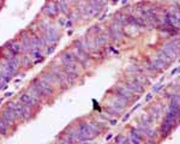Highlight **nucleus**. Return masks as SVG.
I'll use <instances>...</instances> for the list:
<instances>
[{
	"label": "nucleus",
	"mask_w": 180,
	"mask_h": 144,
	"mask_svg": "<svg viewBox=\"0 0 180 144\" xmlns=\"http://www.w3.org/2000/svg\"><path fill=\"white\" fill-rule=\"evenodd\" d=\"M7 129H9V125L3 119H0V134H6Z\"/></svg>",
	"instance_id": "4468645a"
},
{
	"label": "nucleus",
	"mask_w": 180,
	"mask_h": 144,
	"mask_svg": "<svg viewBox=\"0 0 180 144\" xmlns=\"http://www.w3.org/2000/svg\"><path fill=\"white\" fill-rule=\"evenodd\" d=\"M109 31H110V35H112V37L114 40H120L124 36V31H123V29H121V26H120L119 23L113 24L110 26V29H109Z\"/></svg>",
	"instance_id": "39448f33"
},
{
	"label": "nucleus",
	"mask_w": 180,
	"mask_h": 144,
	"mask_svg": "<svg viewBox=\"0 0 180 144\" xmlns=\"http://www.w3.org/2000/svg\"><path fill=\"white\" fill-rule=\"evenodd\" d=\"M178 70H179V69H175L174 71H172V75H174V73H176V72H178Z\"/></svg>",
	"instance_id": "b1692460"
},
{
	"label": "nucleus",
	"mask_w": 180,
	"mask_h": 144,
	"mask_svg": "<svg viewBox=\"0 0 180 144\" xmlns=\"http://www.w3.org/2000/svg\"><path fill=\"white\" fill-rule=\"evenodd\" d=\"M151 100V94H148V96H146V101H150Z\"/></svg>",
	"instance_id": "4be33fe9"
},
{
	"label": "nucleus",
	"mask_w": 180,
	"mask_h": 144,
	"mask_svg": "<svg viewBox=\"0 0 180 144\" xmlns=\"http://www.w3.org/2000/svg\"><path fill=\"white\" fill-rule=\"evenodd\" d=\"M157 58H159L160 60H162L165 64H167V65L172 63V59H170L169 56H167V55H166L163 52H160V53H159V55H157Z\"/></svg>",
	"instance_id": "ddd939ff"
},
{
	"label": "nucleus",
	"mask_w": 180,
	"mask_h": 144,
	"mask_svg": "<svg viewBox=\"0 0 180 144\" xmlns=\"http://www.w3.org/2000/svg\"><path fill=\"white\" fill-rule=\"evenodd\" d=\"M13 54H19V53H22L23 52V46L20 45V43H18V42H11L10 43V48H9Z\"/></svg>",
	"instance_id": "9d476101"
},
{
	"label": "nucleus",
	"mask_w": 180,
	"mask_h": 144,
	"mask_svg": "<svg viewBox=\"0 0 180 144\" xmlns=\"http://www.w3.org/2000/svg\"><path fill=\"white\" fill-rule=\"evenodd\" d=\"M77 132H78V136H79V142H85V140H88L90 137L94 134V133L91 132V130H90L89 125L85 124V123L79 124Z\"/></svg>",
	"instance_id": "f03ea898"
},
{
	"label": "nucleus",
	"mask_w": 180,
	"mask_h": 144,
	"mask_svg": "<svg viewBox=\"0 0 180 144\" xmlns=\"http://www.w3.org/2000/svg\"><path fill=\"white\" fill-rule=\"evenodd\" d=\"M115 142H118V143H120V142H124V143H125V142H127V139L123 138L121 136H119V137H116V138H115Z\"/></svg>",
	"instance_id": "aec40b11"
},
{
	"label": "nucleus",
	"mask_w": 180,
	"mask_h": 144,
	"mask_svg": "<svg viewBox=\"0 0 180 144\" xmlns=\"http://www.w3.org/2000/svg\"><path fill=\"white\" fill-rule=\"evenodd\" d=\"M0 88H3V85H1V84H0Z\"/></svg>",
	"instance_id": "393cba45"
},
{
	"label": "nucleus",
	"mask_w": 180,
	"mask_h": 144,
	"mask_svg": "<svg viewBox=\"0 0 180 144\" xmlns=\"http://www.w3.org/2000/svg\"><path fill=\"white\" fill-rule=\"evenodd\" d=\"M59 4H60V9H61V11L67 13L69 10H67V5H66V0H60Z\"/></svg>",
	"instance_id": "a211bd4d"
},
{
	"label": "nucleus",
	"mask_w": 180,
	"mask_h": 144,
	"mask_svg": "<svg viewBox=\"0 0 180 144\" xmlns=\"http://www.w3.org/2000/svg\"><path fill=\"white\" fill-rule=\"evenodd\" d=\"M116 93H118V95H119L120 97H124V99H126L127 101L132 100V99H133V95H135V93L131 91L126 85L118 86V88H116Z\"/></svg>",
	"instance_id": "7ed1b4c3"
},
{
	"label": "nucleus",
	"mask_w": 180,
	"mask_h": 144,
	"mask_svg": "<svg viewBox=\"0 0 180 144\" xmlns=\"http://www.w3.org/2000/svg\"><path fill=\"white\" fill-rule=\"evenodd\" d=\"M31 86H34V88L41 94L42 97H45V96H50V95L53 94L52 85H50L49 83H47L46 80H43V79H34Z\"/></svg>",
	"instance_id": "f257e3e1"
},
{
	"label": "nucleus",
	"mask_w": 180,
	"mask_h": 144,
	"mask_svg": "<svg viewBox=\"0 0 180 144\" xmlns=\"http://www.w3.org/2000/svg\"><path fill=\"white\" fill-rule=\"evenodd\" d=\"M61 60H63V63H64V64L77 63V61H76V59H75V56H73V54H71V53H64V54L61 55Z\"/></svg>",
	"instance_id": "9b49d317"
},
{
	"label": "nucleus",
	"mask_w": 180,
	"mask_h": 144,
	"mask_svg": "<svg viewBox=\"0 0 180 144\" xmlns=\"http://www.w3.org/2000/svg\"><path fill=\"white\" fill-rule=\"evenodd\" d=\"M133 80H136V82H137V83H139L140 85H143V84H146V83H148V79H146L145 77L140 76V75H136V76L133 77Z\"/></svg>",
	"instance_id": "dca6fc26"
},
{
	"label": "nucleus",
	"mask_w": 180,
	"mask_h": 144,
	"mask_svg": "<svg viewBox=\"0 0 180 144\" xmlns=\"http://www.w3.org/2000/svg\"><path fill=\"white\" fill-rule=\"evenodd\" d=\"M53 49H54L53 47H48V49H47V53H48V54H49V53H52V52H53Z\"/></svg>",
	"instance_id": "412c9836"
},
{
	"label": "nucleus",
	"mask_w": 180,
	"mask_h": 144,
	"mask_svg": "<svg viewBox=\"0 0 180 144\" xmlns=\"http://www.w3.org/2000/svg\"><path fill=\"white\" fill-rule=\"evenodd\" d=\"M1 119H3L7 125H15L17 118H16L13 110H11V109L7 108V110H5V112L3 113V118H1Z\"/></svg>",
	"instance_id": "423d86ee"
},
{
	"label": "nucleus",
	"mask_w": 180,
	"mask_h": 144,
	"mask_svg": "<svg viewBox=\"0 0 180 144\" xmlns=\"http://www.w3.org/2000/svg\"><path fill=\"white\" fill-rule=\"evenodd\" d=\"M19 100H20L22 103H24V105H26V106H29V107H34V106H37V105H39V100L35 99L33 95H30L29 93L23 94Z\"/></svg>",
	"instance_id": "20e7f679"
},
{
	"label": "nucleus",
	"mask_w": 180,
	"mask_h": 144,
	"mask_svg": "<svg viewBox=\"0 0 180 144\" xmlns=\"http://www.w3.org/2000/svg\"><path fill=\"white\" fill-rule=\"evenodd\" d=\"M65 25H66V28H70V26H71V22H66Z\"/></svg>",
	"instance_id": "5701e85b"
},
{
	"label": "nucleus",
	"mask_w": 180,
	"mask_h": 144,
	"mask_svg": "<svg viewBox=\"0 0 180 144\" xmlns=\"http://www.w3.org/2000/svg\"><path fill=\"white\" fill-rule=\"evenodd\" d=\"M107 112L110 113L112 115H118V114L120 113V110H119V109H115L114 106H113V107H108V108H107Z\"/></svg>",
	"instance_id": "6ab92c4d"
},
{
	"label": "nucleus",
	"mask_w": 180,
	"mask_h": 144,
	"mask_svg": "<svg viewBox=\"0 0 180 144\" xmlns=\"http://www.w3.org/2000/svg\"><path fill=\"white\" fill-rule=\"evenodd\" d=\"M89 127H90V130H91L93 133H96V134H97L99 132H101V130H102L97 124H90Z\"/></svg>",
	"instance_id": "f3484780"
},
{
	"label": "nucleus",
	"mask_w": 180,
	"mask_h": 144,
	"mask_svg": "<svg viewBox=\"0 0 180 144\" xmlns=\"http://www.w3.org/2000/svg\"><path fill=\"white\" fill-rule=\"evenodd\" d=\"M58 40H59V36H58L56 31L54 30L53 28L48 29L47 35H46V41H47L48 43H50V45H54L55 42H58Z\"/></svg>",
	"instance_id": "6e6552de"
},
{
	"label": "nucleus",
	"mask_w": 180,
	"mask_h": 144,
	"mask_svg": "<svg viewBox=\"0 0 180 144\" xmlns=\"http://www.w3.org/2000/svg\"><path fill=\"white\" fill-rule=\"evenodd\" d=\"M20 108H22V118H24L25 120L31 118V112H30L29 106H26V105L20 102Z\"/></svg>",
	"instance_id": "1a4fd4ad"
},
{
	"label": "nucleus",
	"mask_w": 180,
	"mask_h": 144,
	"mask_svg": "<svg viewBox=\"0 0 180 144\" xmlns=\"http://www.w3.org/2000/svg\"><path fill=\"white\" fill-rule=\"evenodd\" d=\"M126 86L131 90V91H133L135 94H140V93H143V86L139 84V83H137L136 80H127L126 82Z\"/></svg>",
	"instance_id": "0eeeda50"
},
{
	"label": "nucleus",
	"mask_w": 180,
	"mask_h": 144,
	"mask_svg": "<svg viewBox=\"0 0 180 144\" xmlns=\"http://www.w3.org/2000/svg\"><path fill=\"white\" fill-rule=\"evenodd\" d=\"M127 100L126 99H124V97H120V96H118L116 99H115V106H120V107H124V106H126L127 105Z\"/></svg>",
	"instance_id": "2eb2a0df"
},
{
	"label": "nucleus",
	"mask_w": 180,
	"mask_h": 144,
	"mask_svg": "<svg viewBox=\"0 0 180 144\" xmlns=\"http://www.w3.org/2000/svg\"><path fill=\"white\" fill-rule=\"evenodd\" d=\"M42 79H43V80H46L47 83H49L52 86L58 82V79L55 78V76H52V75H49V73H45V75H43V77H42Z\"/></svg>",
	"instance_id": "f8f14e48"
}]
</instances>
